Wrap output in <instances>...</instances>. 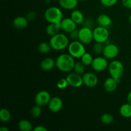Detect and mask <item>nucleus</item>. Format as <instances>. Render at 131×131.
<instances>
[{
    "instance_id": "f3484780",
    "label": "nucleus",
    "mask_w": 131,
    "mask_h": 131,
    "mask_svg": "<svg viewBox=\"0 0 131 131\" xmlns=\"http://www.w3.org/2000/svg\"><path fill=\"white\" fill-rule=\"evenodd\" d=\"M56 66V60L51 58H44L40 63V67L43 71H50Z\"/></svg>"
},
{
    "instance_id": "aec40b11",
    "label": "nucleus",
    "mask_w": 131,
    "mask_h": 131,
    "mask_svg": "<svg viewBox=\"0 0 131 131\" xmlns=\"http://www.w3.org/2000/svg\"><path fill=\"white\" fill-rule=\"evenodd\" d=\"M70 17L77 24H81L84 22V15L83 12L79 10H73L70 15Z\"/></svg>"
},
{
    "instance_id": "412c9836",
    "label": "nucleus",
    "mask_w": 131,
    "mask_h": 131,
    "mask_svg": "<svg viewBox=\"0 0 131 131\" xmlns=\"http://www.w3.org/2000/svg\"><path fill=\"white\" fill-rule=\"evenodd\" d=\"M61 29L60 24H53V23H49V25L47 26L46 28V33L50 37L55 35L59 33V31Z\"/></svg>"
},
{
    "instance_id": "f8f14e48",
    "label": "nucleus",
    "mask_w": 131,
    "mask_h": 131,
    "mask_svg": "<svg viewBox=\"0 0 131 131\" xmlns=\"http://www.w3.org/2000/svg\"><path fill=\"white\" fill-rule=\"evenodd\" d=\"M83 84L89 88H93L96 86L99 83L98 77L92 72L84 73L82 75Z\"/></svg>"
},
{
    "instance_id": "f257e3e1",
    "label": "nucleus",
    "mask_w": 131,
    "mask_h": 131,
    "mask_svg": "<svg viewBox=\"0 0 131 131\" xmlns=\"http://www.w3.org/2000/svg\"><path fill=\"white\" fill-rule=\"evenodd\" d=\"M75 60L69 54H60L56 60V66L60 71L63 72H70L73 70Z\"/></svg>"
},
{
    "instance_id": "39448f33",
    "label": "nucleus",
    "mask_w": 131,
    "mask_h": 131,
    "mask_svg": "<svg viewBox=\"0 0 131 131\" xmlns=\"http://www.w3.org/2000/svg\"><path fill=\"white\" fill-rule=\"evenodd\" d=\"M68 52L74 58H81L86 52L84 44L79 40H73L68 46Z\"/></svg>"
},
{
    "instance_id": "4468645a",
    "label": "nucleus",
    "mask_w": 131,
    "mask_h": 131,
    "mask_svg": "<svg viewBox=\"0 0 131 131\" xmlns=\"http://www.w3.org/2000/svg\"><path fill=\"white\" fill-rule=\"evenodd\" d=\"M60 24L61 29L69 33L76 29L77 26V24L72 19L71 17L63 18Z\"/></svg>"
},
{
    "instance_id": "a211bd4d",
    "label": "nucleus",
    "mask_w": 131,
    "mask_h": 131,
    "mask_svg": "<svg viewBox=\"0 0 131 131\" xmlns=\"http://www.w3.org/2000/svg\"><path fill=\"white\" fill-rule=\"evenodd\" d=\"M79 0H59V5L65 10H74L78 4Z\"/></svg>"
},
{
    "instance_id": "58836bf2",
    "label": "nucleus",
    "mask_w": 131,
    "mask_h": 131,
    "mask_svg": "<svg viewBox=\"0 0 131 131\" xmlns=\"http://www.w3.org/2000/svg\"><path fill=\"white\" fill-rule=\"evenodd\" d=\"M129 23H130V24H131V14L130 15V16H129Z\"/></svg>"
},
{
    "instance_id": "0eeeda50",
    "label": "nucleus",
    "mask_w": 131,
    "mask_h": 131,
    "mask_svg": "<svg viewBox=\"0 0 131 131\" xmlns=\"http://www.w3.org/2000/svg\"><path fill=\"white\" fill-rule=\"evenodd\" d=\"M108 61L107 59L104 56H97L93 58L92 63L91 65L93 70L96 72H102L108 68Z\"/></svg>"
},
{
    "instance_id": "9b49d317",
    "label": "nucleus",
    "mask_w": 131,
    "mask_h": 131,
    "mask_svg": "<svg viewBox=\"0 0 131 131\" xmlns=\"http://www.w3.org/2000/svg\"><path fill=\"white\" fill-rule=\"evenodd\" d=\"M66 79L67 80L69 86L73 88H79L81 86L82 84H83L82 75L77 74L74 72L72 73H70L69 75H67Z\"/></svg>"
},
{
    "instance_id": "6ab92c4d",
    "label": "nucleus",
    "mask_w": 131,
    "mask_h": 131,
    "mask_svg": "<svg viewBox=\"0 0 131 131\" xmlns=\"http://www.w3.org/2000/svg\"><path fill=\"white\" fill-rule=\"evenodd\" d=\"M97 23L99 26L107 28L109 27L112 23L111 18L106 14H101L97 19Z\"/></svg>"
},
{
    "instance_id": "4c0bfd02",
    "label": "nucleus",
    "mask_w": 131,
    "mask_h": 131,
    "mask_svg": "<svg viewBox=\"0 0 131 131\" xmlns=\"http://www.w3.org/2000/svg\"><path fill=\"white\" fill-rule=\"evenodd\" d=\"M0 130L1 131H8V129H7L6 127H2L0 128Z\"/></svg>"
},
{
    "instance_id": "6e6552de",
    "label": "nucleus",
    "mask_w": 131,
    "mask_h": 131,
    "mask_svg": "<svg viewBox=\"0 0 131 131\" xmlns=\"http://www.w3.org/2000/svg\"><path fill=\"white\" fill-rule=\"evenodd\" d=\"M93 40V31L90 28L84 26L79 29V40L84 44L90 43Z\"/></svg>"
},
{
    "instance_id": "473e14b6",
    "label": "nucleus",
    "mask_w": 131,
    "mask_h": 131,
    "mask_svg": "<svg viewBox=\"0 0 131 131\" xmlns=\"http://www.w3.org/2000/svg\"><path fill=\"white\" fill-rule=\"evenodd\" d=\"M79 29H74V31L69 33V37L73 40H79Z\"/></svg>"
},
{
    "instance_id": "2eb2a0df",
    "label": "nucleus",
    "mask_w": 131,
    "mask_h": 131,
    "mask_svg": "<svg viewBox=\"0 0 131 131\" xmlns=\"http://www.w3.org/2000/svg\"><path fill=\"white\" fill-rule=\"evenodd\" d=\"M118 82L112 77L107 78L104 83V88L107 92L111 93L116 90Z\"/></svg>"
},
{
    "instance_id": "ddd939ff",
    "label": "nucleus",
    "mask_w": 131,
    "mask_h": 131,
    "mask_svg": "<svg viewBox=\"0 0 131 131\" xmlns=\"http://www.w3.org/2000/svg\"><path fill=\"white\" fill-rule=\"evenodd\" d=\"M63 106L62 99L59 97H53L51 99L47 104L49 111L52 113H58L61 111Z\"/></svg>"
},
{
    "instance_id": "f704fd0d",
    "label": "nucleus",
    "mask_w": 131,
    "mask_h": 131,
    "mask_svg": "<svg viewBox=\"0 0 131 131\" xmlns=\"http://www.w3.org/2000/svg\"><path fill=\"white\" fill-rule=\"evenodd\" d=\"M123 6L127 9H131V0H122Z\"/></svg>"
},
{
    "instance_id": "a878e982",
    "label": "nucleus",
    "mask_w": 131,
    "mask_h": 131,
    "mask_svg": "<svg viewBox=\"0 0 131 131\" xmlns=\"http://www.w3.org/2000/svg\"><path fill=\"white\" fill-rule=\"evenodd\" d=\"M93 60V58L92 55L90 52H86L84 54L81 58V61L84 64L85 66H89L92 63Z\"/></svg>"
},
{
    "instance_id": "c85d7f7f",
    "label": "nucleus",
    "mask_w": 131,
    "mask_h": 131,
    "mask_svg": "<svg viewBox=\"0 0 131 131\" xmlns=\"http://www.w3.org/2000/svg\"><path fill=\"white\" fill-rule=\"evenodd\" d=\"M103 43H100V42H96L93 46V51L96 54H102L104 48Z\"/></svg>"
},
{
    "instance_id": "b1692460",
    "label": "nucleus",
    "mask_w": 131,
    "mask_h": 131,
    "mask_svg": "<svg viewBox=\"0 0 131 131\" xmlns=\"http://www.w3.org/2000/svg\"><path fill=\"white\" fill-rule=\"evenodd\" d=\"M11 113L6 108L1 109L0 111V120L3 122L6 123L11 119Z\"/></svg>"
},
{
    "instance_id": "cd10ccee",
    "label": "nucleus",
    "mask_w": 131,
    "mask_h": 131,
    "mask_svg": "<svg viewBox=\"0 0 131 131\" xmlns=\"http://www.w3.org/2000/svg\"><path fill=\"white\" fill-rule=\"evenodd\" d=\"M101 121L105 125H109L114 121V117L111 114L104 113L101 116Z\"/></svg>"
},
{
    "instance_id": "bb28decb",
    "label": "nucleus",
    "mask_w": 131,
    "mask_h": 131,
    "mask_svg": "<svg viewBox=\"0 0 131 131\" xmlns=\"http://www.w3.org/2000/svg\"><path fill=\"white\" fill-rule=\"evenodd\" d=\"M74 72L77 73L80 75H83L85 73V65L80 61V62H75L73 69Z\"/></svg>"
},
{
    "instance_id": "ea45409f",
    "label": "nucleus",
    "mask_w": 131,
    "mask_h": 131,
    "mask_svg": "<svg viewBox=\"0 0 131 131\" xmlns=\"http://www.w3.org/2000/svg\"><path fill=\"white\" fill-rule=\"evenodd\" d=\"M79 1H87V0H79Z\"/></svg>"
},
{
    "instance_id": "dca6fc26",
    "label": "nucleus",
    "mask_w": 131,
    "mask_h": 131,
    "mask_svg": "<svg viewBox=\"0 0 131 131\" xmlns=\"http://www.w3.org/2000/svg\"><path fill=\"white\" fill-rule=\"evenodd\" d=\"M29 20L26 17L18 16L14 18L13 20V25L15 28L18 29H23L26 28L28 25Z\"/></svg>"
},
{
    "instance_id": "7ed1b4c3",
    "label": "nucleus",
    "mask_w": 131,
    "mask_h": 131,
    "mask_svg": "<svg viewBox=\"0 0 131 131\" xmlns=\"http://www.w3.org/2000/svg\"><path fill=\"white\" fill-rule=\"evenodd\" d=\"M108 70L111 77L120 82L124 74L125 68L121 61L118 60H113L109 63Z\"/></svg>"
},
{
    "instance_id": "2f4dec72",
    "label": "nucleus",
    "mask_w": 131,
    "mask_h": 131,
    "mask_svg": "<svg viewBox=\"0 0 131 131\" xmlns=\"http://www.w3.org/2000/svg\"><path fill=\"white\" fill-rule=\"evenodd\" d=\"M100 2L103 6L106 7H111L116 5L118 0H100Z\"/></svg>"
},
{
    "instance_id": "e433bc0d",
    "label": "nucleus",
    "mask_w": 131,
    "mask_h": 131,
    "mask_svg": "<svg viewBox=\"0 0 131 131\" xmlns=\"http://www.w3.org/2000/svg\"><path fill=\"white\" fill-rule=\"evenodd\" d=\"M127 102L129 103L131 105V91L128 93L127 97Z\"/></svg>"
},
{
    "instance_id": "f03ea898",
    "label": "nucleus",
    "mask_w": 131,
    "mask_h": 131,
    "mask_svg": "<svg viewBox=\"0 0 131 131\" xmlns=\"http://www.w3.org/2000/svg\"><path fill=\"white\" fill-rule=\"evenodd\" d=\"M49 43L52 47V49L55 51H61L65 49L66 47H68L69 40L67 36L65 34L58 33L51 37Z\"/></svg>"
},
{
    "instance_id": "c9c22d12",
    "label": "nucleus",
    "mask_w": 131,
    "mask_h": 131,
    "mask_svg": "<svg viewBox=\"0 0 131 131\" xmlns=\"http://www.w3.org/2000/svg\"><path fill=\"white\" fill-rule=\"evenodd\" d=\"M34 131H47V129L42 125H38L33 129Z\"/></svg>"
},
{
    "instance_id": "393cba45",
    "label": "nucleus",
    "mask_w": 131,
    "mask_h": 131,
    "mask_svg": "<svg viewBox=\"0 0 131 131\" xmlns=\"http://www.w3.org/2000/svg\"><path fill=\"white\" fill-rule=\"evenodd\" d=\"M52 49L51 45L49 42L47 43L46 42H42L39 43L38 46V50L39 52L42 54H47L50 52V51Z\"/></svg>"
},
{
    "instance_id": "4be33fe9",
    "label": "nucleus",
    "mask_w": 131,
    "mask_h": 131,
    "mask_svg": "<svg viewBox=\"0 0 131 131\" xmlns=\"http://www.w3.org/2000/svg\"><path fill=\"white\" fill-rule=\"evenodd\" d=\"M120 114L122 116L126 118H131V105L129 103L124 104L120 107Z\"/></svg>"
},
{
    "instance_id": "5701e85b",
    "label": "nucleus",
    "mask_w": 131,
    "mask_h": 131,
    "mask_svg": "<svg viewBox=\"0 0 131 131\" xmlns=\"http://www.w3.org/2000/svg\"><path fill=\"white\" fill-rule=\"evenodd\" d=\"M18 128L22 131H31L33 130V125L28 120L23 119L18 123Z\"/></svg>"
},
{
    "instance_id": "7c9ffc66",
    "label": "nucleus",
    "mask_w": 131,
    "mask_h": 131,
    "mask_svg": "<svg viewBox=\"0 0 131 131\" xmlns=\"http://www.w3.org/2000/svg\"><path fill=\"white\" fill-rule=\"evenodd\" d=\"M56 86H57L59 89L62 90L66 88L69 86V84H68L67 80L66 78H61L57 81Z\"/></svg>"
},
{
    "instance_id": "20e7f679",
    "label": "nucleus",
    "mask_w": 131,
    "mask_h": 131,
    "mask_svg": "<svg viewBox=\"0 0 131 131\" xmlns=\"http://www.w3.org/2000/svg\"><path fill=\"white\" fill-rule=\"evenodd\" d=\"M44 17L49 23L60 24L63 17V12L61 10L56 6H51L46 10Z\"/></svg>"
},
{
    "instance_id": "72a5a7b5",
    "label": "nucleus",
    "mask_w": 131,
    "mask_h": 131,
    "mask_svg": "<svg viewBox=\"0 0 131 131\" xmlns=\"http://www.w3.org/2000/svg\"><path fill=\"white\" fill-rule=\"evenodd\" d=\"M37 17V14L35 12H30L26 15V18L28 20H33Z\"/></svg>"
},
{
    "instance_id": "c756f323",
    "label": "nucleus",
    "mask_w": 131,
    "mask_h": 131,
    "mask_svg": "<svg viewBox=\"0 0 131 131\" xmlns=\"http://www.w3.org/2000/svg\"><path fill=\"white\" fill-rule=\"evenodd\" d=\"M41 113H42L41 106H38L37 104L33 106L31 108V115L32 117L35 118L39 117L40 116Z\"/></svg>"
},
{
    "instance_id": "1a4fd4ad",
    "label": "nucleus",
    "mask_w": 131,
    "mask_h": 131,
    "mask_svg": "<svg viewBox=\"0 0 131 131\" xmlns=\"http://www.w3.org/2000/svg\"><path fill=\"white\" fill-rule=\"evenodd\" d=\"M51 97L50 93L46 90H41L37 93L35 97V102L36 104L43 107L49 104Z\"/></svg>"
},
{
    "instance_id": "9d476101",
    "label": "nucleus",
    "mask_w": 131,
    "mask_h": 131,
    "mask_svg": "<svg viewBox=\"0 0 131 131\" xmlns=\"http://www.w3.org/2000/svg\"><path fill=\"white\" fill-rule=\"evenodd\" d=\"M119 48L116 45L109 43L104 46L102 54L107 59H114L118 55Z\"/></svg>"
},
{
    "instance_id": "423d86ee",
    "label": "nucleus",
    "mask_w": 131,
    "mask_h": 131,
    "mask_svg": "<svg viewBox=\"0 0 131 131\" xmlns=\"http://www.w3.org/2000/svg\"><path fill=\"white\" fill-rule=\"evenodd\" d=\"M93 40L96 42L105 43L108 40L110 33L107 28L102 26H97L93 30Z\"/></svg>"
}]
</instances>
